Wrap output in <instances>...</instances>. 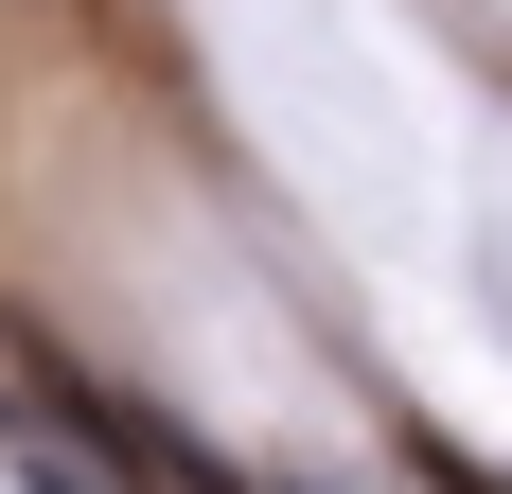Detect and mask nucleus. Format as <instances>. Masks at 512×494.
Wrapping results in <instances>:
<instances>
[{
	"mask_svg": "<svg viewBox=\"0 0 512 494\" xmlns=\"http://www.w3.org/2000/svg\"><path fill=\"white\" fill-rule=\"evenodd\" d=\"M18 494H106V477H71V459H53V442H36V459H18Z\"/></svg>",
	"mask_w": 512,
	"mask_h": 494,
	"instance_id": "obj_2",
	"label": "nucleus"
},
{
	"mask_svg": "<svg viewBox=\"0 0 512 494\" xmlns=\"http://www.w3.org/2000/svg\"><path fill=\"white\" fill-rule=\"evenodd\" d=\"M53 406H71V424H89V442L124 459V477H142V494H248V477H230V459H195V442H177V424H159V406H124V389H89V371H53Z\"/></svg>",
	"mask_w": 512,
	"mask_h": 494,
	"instance_id": "obj_1",
	"label": "nucleus"
}]
</instances>
